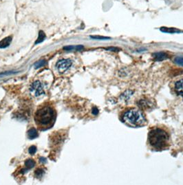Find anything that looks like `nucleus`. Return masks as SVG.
I'll use <instances>...</instances> for the list:
<instances>
[{"mask_svg": "<svg viewBox=\"0 0 183 185\" xmlns=\"http://www.w3.org/2000/svg\"><path fill=\"white\" fill-rule=\"evenodd\" d=\"M175 89L176 93L180 96H183V79H180L177 81L175 84Z\"/></svg>", "mask_w": 183, "mask_h": 185, "instance_id": "obj_6", "label": "nucleus"}, {"mask_svg": "<svg viewBox=\"0 0 183 185\" xmlns=\"http://www.w3.org/2000/svg\"><path fill=\"white\" fill-rule=\"evenodd\" d=\"M160 31L163 32H167V33H170V34H174V33H180L182 32L180 30L175 28H167V27H162L160 28Z\"/></svg>", "mask_w": 183, "mask_h": 185, "instance_id": "obj_8", "label": "nucleus"}, {"mask_svg": "<svg viewBox=\"0 0 183 185\" xmlns=\"http://www.w3.org/2000/svg\"><path fill=\"white\" fill-rule=\"evenodd\" d=\"M92 39H99V40H105V39H110V37H106L103 36H90Z\"/></svg>", "mask_w": 183, "mask_h": 185, "instance_id": "obj_17", "label": "nucleus"}, {"mask_svg": "<svg viewBox=\"0 0 183 185\" xmlns=\"http://www.w3.org/2000/svg\"><path fill=\"white\" fill-rule=\"evenodd\" d=\"M72 62L70 59H61L57 62L56 64V67L57 70H58L59 72L63 74L65 72L70 68L72 66Z\"/></svg>", "mask_w": 183, "mask_h": 185, "instance_id": "obj_5", "label": "nucleus"}, {"mask_svg": "<svg viewBox=\"0 0 183 185\" xmlns=\"http://www.w3.org/2000/svg\"><path fill=\"white\" fill-rule=\"evenodd\" d=\"M43 174H44V170L42 168H39L35 171V176L37 178H42Z\"/></svg>", "mask_w": 183, "mask_h": 185, "instance_id": "obj_14", "label": "nucleus"}, {"mask_svg": "<svg viewBox=\"0 0 183 185\" xmlns=\"http://www.w3.org/2000/svg\"><path fill=\"white\" fill-rule=\"evenodd\" d=\"M35 165V162L32 159H28L26 160L25 161V166L27 169H31L33 168Z\"/></svg>", "mask_w": 183, "mask_h": 185, "instance_id": "obj_13", "label": "nucleus"}, {"mask_svg": "<svg viewBox=\"0 0 183 185\" xmlns=\"http://www.w3.org/2000/svg\"><path fill=\"white\" fill-rule=\"evenodd\" d=\"M40 161L42 162H46V158H43V157H42V158H40Z\"/></svg>", "mask_w": 183, "mask_h": 185, "instance_id": "obj_20", "label": "nucleus"}, {"mask_svg": "<svg viewBox=\"0 0 183 185\" xmlns=\"http://www.w3.org/2000/svg\"><path fill=\"white\" fill-rule=\"evenodd\" d=\"M30 91H31V94L34 95L35 96H39L45 94L42 84L39 81H35L32 84L31 88H30Z\"/></svg>", "mask_w": 183, "mask_h": 185, "instance_id": "obj_4", "label": "nucleus"}, {"mask_svg": "<svg viewBox=\"0 0 183 185\" xmlns=\"http://www.w3.org/2000/svg\"><path fill=\"white\" fill-rule=\"evenodd\" d=\"M56 116V111L50 103L41 105L35 114V121L38 129L42 131L50 129L55 122Z\"/></svg>", "mask_w": 183, "mask_h": 185, "instance_id": "obj_1", "label": "nucleus"}, {"mask_svg": "<svg viewBox=\"0 0 183 185\" xmlns=\"http://www.w3.org/2000/svg\"><path fill=\"white\" fill-rule=\"evenodd\" d=\"M154 59L157 61H161L167 58V54L165 53H157L154 54Z\"/></svg>", "mask_w": 183, "mask_h": 185, "instance_id": "obj_9", "label": "nucleus"}, {"mask_svg": "<svg viewBox=\"0 0 183 185\" xmlns=\"http://www.w3.org/2000/svg\"><path fill=\"white\" fill-rule=\"evenodd\" d=\"M92 114H94V115H97V114H99V110H98L97 107H94L92 109Z\"/></svg>", "mask_w": 183, "mask_h": 185, "instance_id": "obj_19", "label": "nucleus"}, {"mask_svg": "<svg viewBox=\"0 0 183 185\" xmlns=\"http://www.w3.org/2000/svg\"><path fill=\"white\" fill-rule=\"evenodd\" d=\"M29 154L31 155H34L37 151V147L35 146H31L28 149Z\"/></svg>", "mask_w": 183, "mask_h": 185, "instance_id": "obj_18", "label": "nucleus"}, {"mask_svg": "<svg viewBox=\"0 0 183 185\" xmlns=\"http://www.w3.org/2000/svg\"><path fill=\"white\" fill-rule=\"evenodd\" d=\"M149 142L156 149H163L169 144V136L163 129H152L149 134Z\"/></svg>", "mask_w": 183, "mask_h": 185, "instance_id": "obj_2", "label": "nucleus"}, {"mask_svg": "<svg viewBox=\"0 0 183 185\" xmlns=\"http://www.w3.org/2000/svg\"><path fill=\"white\" fill-rule=\"evenodd\" d=\"M65 50L66 51H70V50H81L83 49V46L82 45H68L65 46L64 48Z\"/></svg>", "mask_w": 183, "mask_h": 185, "instance_id": "obj_10", "label": "nucleus"}, {"mask_svg": "<svg viewBox=\"0 0 183 185\" xmlns=\"http://www.w3.org/2000/svg\"><path fill=\"white\" fill-rule=\"evenodd\" d=\"M123 120L127 124L132 126L143 125L145 122L143 114L137 110H131L125 111L123 116Z\"/></svg>", "mask_w": 183, "mask_h": 185, "instance_id": "obj_3", "label": "nucleus"}, {"mask_svg": "<svg viewBox=\"0 0 183 185\" xmlns=\"http://www.w3.org/2000/svg\"><path fill=\"white\" fill-rule=\"evenodd\" d=\"M174 62L179 66H183V57L182 56H177L174 59Z\"/></svg>", "mask_w": 183, "mask_h": 185, "instance_id": "obj_16", "label": "nucleus"}, {"mask_svg": "<svg viewBox=\"0 0 183 185\" xmlns=\"http://www.w3.org/2000/svg\"><path fill=\"white\" fill-rule=\"evenodd\" d=\"M46 63H46V61H45V60H41V61L37 62V63L35 64V68H36V69L39 68V67L45 66Z\"/></svg>", "mask_w": 183, "mask_h": 185, "instance_id": "obj_15", "label": "nucleus"}, {"mask_svg": "<svg viewBox=\"0 0 183 185\" xmlns=\"http://www.w3.org/2000/svg\"><path fill=\"white\" fill-rule=\"evenodd\" d=\"M46 39V34L44 32H43V31H39V36H38V38L36 42H35V44H38V43H40L43 42V41L45 40Z\"/></svg>", "mask_w": 183, "mask_h": 185, "instance_id": "obj_12", "label": "nucleus"}, {"mask_svg": "<svg viewBox=\"0 0 183 185\" xmlns=\"http://www.w3.org/2000/svg\"><path fill=\"white\" fill-rule=\"evenodd\" d=\"M28 136L30 139H35L38 136V133L35 128H31L28 131Z\"/></svg>", "mask_w": 183, "mask_h": 185, "instance_id": "obj_11", "label": "nucleus"}, {"mask_svg": "<svg viewBox=\"0 0 183 185\" xmlns=\"http://www.w3.org/2000/svg\"><path fill=\"white\" fill-rule=\"evenodd\" d=\"M12 42V37H7L4 38L2 41H0V48H6L9 47Z\"/></svg>", "mask_w": 183, "mask_h": 185, "instance_id": "obj_7", "label": "nucleus"}]
</instances>
